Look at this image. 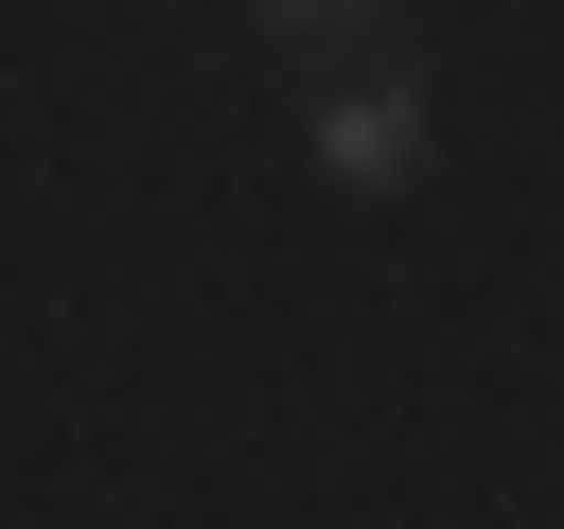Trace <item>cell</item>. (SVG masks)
Wrapping results in <instances>:
<instances>
[{
  "label": "cell",
  "instance_id": "1",
  "mask_svg": "<svg viewBox=\"0 0 564 529\" xmlns=\"http://www.w3.org/2000/svg\"><path fill=\"white\" fill-rule=\"evenodd\" d=\"M317 176H335V194H405V176H423V106H405V88L317 106Z\"/></svg>",
  "mask_w": 564,
  "mask_h": 529
},
{
  "label": "cell",
  "instance_id": "2",
  "mask_svg": "<svg viewBox=\"0 0 564 529\" xmlns=\"http://www.w3.org/2000/svg\"><path fill=\"white\" fill-rule=\"evenodd\" d=\"M264 18H300V35H335V18H370V0H264Z\"/></svg>",
  "mask_w": 564,
  "mask_h": 529
}]
</instances>
